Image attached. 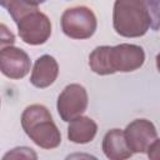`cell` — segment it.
I'll return each instance as SVG.
<instances>
[{
	"mask_svg": "<svg viewBox=\"0 0 160 160\" xmlns=\"http://www.w3.org/2000/svg\"><path fill=\"white\" fill-rule=\"evenodd\" d=\"M145 62V51L135 44L102 45L95 48L89 55V66L98 75L115 72H131Z\"/></svg>",
	"mask_w": 160,
	"mask_h": 160,
	"instance_id": "obj_1",
	"label": "cell"
},
{
	"mask_svg": "<svg viewBox=\"0 0 160 160\" xmlns=\"http://www.w3.org/2000/svg\"><path fill=\"white\" fill-rule=\"evenodd\" d=\"M112 26L124 38H140L148 30L159 29L150 9L141 0H115L112 9Z\"/></svg>",
	"mask_w": 160,
	"mask_h": 160,
	"instance_id": "obj_2",
	"label": "cell"
},
{
	"mask_svg": "<svg viewBox=\"0 0 160 160\" xmlns=\"http://www.w3.org/2000/svg\"><path fill=\"white\" fill-rule=\"evenodd\" d=\"M21 126L30 140L42 149H55L61 142L60 130L44 105H29L21 114Z\"/></svg>",
	"mask_w": 160,
	"mask_h": 160,
	"instance_id": "obj_3",
	"label": "cell"
},
{
	"mask_svg": "<svg viewBox=\"0 0 160 160\" xmlns=\"http://www.w3.org/2000/svg\"><path fill=\"white\" fill-rule=\"evenodd\" d=\"M96 28V16L88 6L70 8L66 9L61 15V30L71 39H89L95 34Z\"/></svg>",
	"mask_w": 160,
	"mask_h": 160,
	"instance_id": "obj_4",
	"label": "cell"
},
{
	"mask_svg": "<svg viewBox=\"0 0 160 160\" xmlns=\"http://www.w3.org/2000/svg\"><path fill=\"white\" fill-rule=\"evenodd\" d=\"M15 24L20 39L28 45H42L51 35L50 19L38 8L22 15Z\"/></svg>",
	"mask_w": 160,
	"mask_h": 160,
	"instance_id": "obj_5",
	"label": "cell"
},
{
	"mask_svg": "<svg viewBox=\"0 0 160 160\" xmlns=\"http://www.w3.org/2000/svg\"><path fill=\"white\" fill-rule=\"evenodd\" d=\"M89 98L86 89L80 84H69L58 96L56 109L62 121L69 122L82 115L88 108Z\"/></svg>",
	"mask_w": 160,
	"mask_h": 160,
	"instance_id": "obj_6",
	"label": "cell"
},
{
	"mask_svg": "<svg viewBox=\"0 0 160 160\" xmlns=\"http://www.w3.org/2000/svg\"><path fill=\"white\" fill-rule=\"evenodd\" d=\"M128 148L132 154H145L159 141L155 125L146 119H135L124 130Z\"/></svg>",
	"mask_w": 160,
	"mask_h": 160,
	"instance_id": "obj_7",
	"label": "cell"
},
{
	"mask_svg": "<svg viewBox=\"0 0 160 160\" xmlns=\"http://www.w3.org/2000/svg\"><path fill=\"white\" fill-rule=\"evenodd\" d=\"M29 55L20 48L8 46L0 50V72L11 80L25 78L30 71Z\"/></svg>",
	"mask_w": 160,
	"mask_h": 160,
	"instance_id": "obj_8",
	"label": "cell"
},
{
	"mask_svg": "<svg viewBox=\"0 0 160 160\" xmlns=\"http://www.w3.org/2000/svg\"><path fill=\"white\" fill-rule=\"evenodd\" d=\"M59 75V64L51 55H41L36 59L31 75L30 82L38 89H45L52 85Z\"/></svg>",
	"mask_w": 160,
	"mask_h": 160,
	"instance_id": "obj_9",
	"label": "cell"
},
{
	"mask_svg": "<svg viewBox=\"0 0 160 160\" xmlns=\"http://www.w3.org/2000/svg\"><path fill=\"white\" fill-rule=\"evenodd\" d=\"M98 132L96 122L89 116H78L69 121L68 139L74 144H88L94 140Z\"/></svg>",
	"mask_w": 160,
	"mask_h": 160,
	"instance_id": "obj_10",
	"label": "cell"
},
{
	"mask_svg": "<svg viewBox=\"0 0 160 160\" xmlns=\"http://www.w3.org/2000/svg\"><path fill=\"white\" fill-rule=\"evenodd\" d=\"M102 151L110 160H124L132 155L126 145L124 131L120 129L109 130L102 139Z\"/></svg>",
	"mask_w": 160,
	"mask_h": 160,
	"instance_id": "obj_11",
	"label": "cell"
},
{
	"mask_svg": "<svg viewBox=\"0 0 160 160\" xmlns=\"http://www.w3.org/2000/svg\"><path fill=\"white\" fill-rule=\"evenodd\" d=\"M15 44V35L10 31V29L0 22V50L11 46Z\"/></svg>",
	"mask_w": 160,
	"mask_h": 160,
	"instance_id": "obj_12",
	"label": "cell"
},
{
	"mask_svg": "<svg viewBox=\"0 0 160 160\" xmlns=\"http://www.w3.org/2000/svg\"><path fill=\"white\" fill-rule=\"evenodd\" d=\"M8 158H15V159H19V158H26V159H36V154L32 151V149L30 148H26V146H21V148H15L12 149L11 151H9L6 155H4V159H8Z\"/></svg>",
	"mask_w": 160,
	"mask_h": 160,
	"instance_id": "obj_13",
	"label": "cell"
},
{
	"mask_svg": "<svg viewBox=\"0 0 160 160\" xmlns=\"http://www.w3.org/2000/svg\"><path fill=\"white\" fill-rule=\"evenodd\" d=\"M141 1H144L146 5H148V8L150 9V11H151V15H152V18H154V20H155V22L156 24H159V21H160V19H159V9H160V0H141Z\"/></svg>",
	"mask_w": 160,
	"mask_h": 160,
	"instance_id": "obj_14",
	"label": "cell"
},
{
	"mask_svg": "<svg viewBox=\"0 0 160 160\" xmlns=\"http://www.w3.org/2000/svg\"><path fill=\"white\" fill-rule=\"evenodd\" d=\"M28 4H30V5H32V6H38V5H40V4H42V2H45L46 0H25Z\"/></svg>",
	"mask_w": 160,
	"mask_h": 160,
	"instance_id": "obj_15",
	"label": "cell"
},
{
	"mask_svg": "<svg viewBox=\"0 0 160 160\" xmlns=\"http://www.w3.org/2000/svg\"><path fill=\"white\" fill-rule=\"evenodd\" d=\"M10 2H11V0H0V6H2V8H8Z\"/></svg>",
	"mask_w": 160,
	"mask_h": 160,
	"instance_id": "obj_16",
	"label": "cell"
}]
</instances>
